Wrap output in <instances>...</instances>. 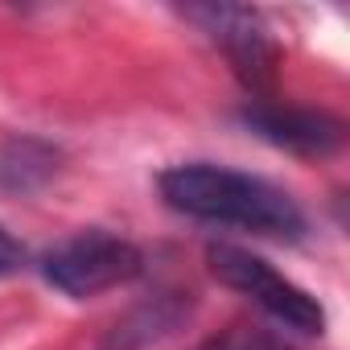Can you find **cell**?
<instances>
[{
    "label": "cell",
    "instance_id": "6da1fadb",
    "mask_svg": "<svg viewBox=\"0 0 350 350\" xmlns=\"http://www.w3.org/2000/svg\"><path fill=\"white\" fill-rule=\"evenodd\" d=\"M157 186L165 206L202 223L243 227L272 239H301L305 231V215L284 190L227 165H173L161 173Z\"/></svg>",
    "mask_w": 350,
    "mask_h": 350
},
{
    "label": "cell",
    "instance_id": "7a4b0ae2",
    "mask_svg": "<svg viewBox=\"0 0 350 350\" xmlns=\"http://www.w3.org/2000/svg\"><path fill=\"white\" fill-rule=\"evenodd\" d=\"M140 268H144V256L111 231H79L42 256L46 284H54L75 301L128 284L132 276H140Z\"/></svg>",
    "mask_w": 350,
    "mask_h": 350
},
{
    "label": "cell",
    "instance_id": "3957f363",
    "mask_svg": "<svg viewBox=\"0 0 350 350\" xmlns=\"http://www.w3.org/2000/svg\"><path fill=\"white\" fill-rule=\"evenodd\" d=\"M206 260H211V272L227 288L252 297L272 321H280V325H288L297 334H321L325 329V309L317 305V297H309L301 284L284 280L260 256H252L243 247H231V243H211Z\"/></svg>",
    "mask_w": 350,
    "mask_h": 350
},
{
    "label": "cell",
    "instance_id": "277c9868",
    "mask_svg": "<svg viewBox=\"0 0 350 350\" xmlns=\"http://www.w3.org/2000/svg\"><path fill=\"white\" fill-rule=\"evenodd\" d=\"M186 17L194 25H202L211 33V42H219L235 66V75L252 87V91H268L276 79V46L268 38V25L260 21L256 9L243 5H194L186 9Z\"/></svg>",
    "mask_w": 350,
    "mask_h": 350
},
{
    "label": "cell",
    "instance_id": "5b68a950",
    "mask_svg": "<svg viewBox=\"0 0 350 350\" xmlns=\"http://www.w3.org/2000/svg\"><path fill=\"white\" fill-rule=\"evenodd\" d=\"M239 120L268 144L301 157H329L342 144V124L325 111L309 107H280V103H252L239 111Z\"/></svg>",
    "mask_w": 350,
    "mask_h": 350
},
{
    "label": "cell",
    "instance_id": "8992f818",
    "mask_svg": "<svg viewBox=\"0 0 350 350\" xmlns=\"http://www.w3.org/2000/svg\"><path fill=\"white\" fill-rule=\"evenodd\" d=\"M190 309H194L190 293H157V297L140 301L136 309H128L107 329L99 350H148V346H157L161 338H169L190 317Z\"/></svg>",
    "mask_w": 350,
    "mask_h": 350
},
{
    "label": "cell",
    "instance_id": "52a82bcc",
    "mask_svg": "<svg viewBox=\"0 0 350 350\" xmlns=\"http://www.w3.org/2000/svg\"><path fill=\"white\" fill-rule=\"evenodd\" d=\"M58 173V152L46 140L17 136L0 152V190L9 194H33Z\"/></svg>",
    "mask_w": 350,
    "mask_h": 350
},
{
    "label": "cell",
    "instance_id": "ba28073f",
    "mask_svg": "<svg viewBox=\"0 0 350 350\" xmlns=\"http://www.w3.org/2000/svg\"><path fill=\"white\" fill-rule=\"evenodd\" d=\"M194 350H288V346H284L276 334L260 329V325H231V329H223V334L198 342Z\"/></svg>",
    "mask_w": 350,
    "mask_h": 350
},
{
    "label": "cell",
    "instance_id": "9c48e42d",
    "mask_svg": "<svg viewBox=\"0 0 350 350\" xmlns=\"http://www.w3.org/2000/svg\"><path fill=\"white\" fill-rule=\"evenodd\" d=\"M21 264H25V247H21L5 227H0V276H13Z\"/></svg>",
    "mask_w": 350,
    "mask_h": 350
}]
</instances>
